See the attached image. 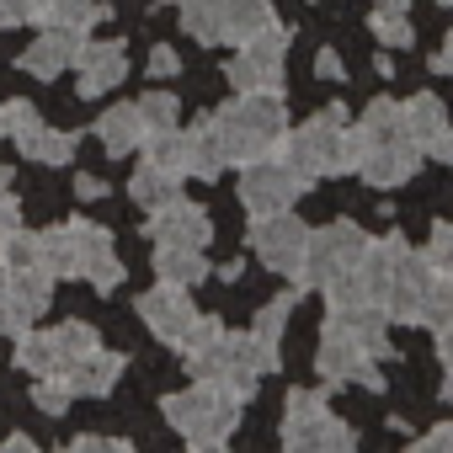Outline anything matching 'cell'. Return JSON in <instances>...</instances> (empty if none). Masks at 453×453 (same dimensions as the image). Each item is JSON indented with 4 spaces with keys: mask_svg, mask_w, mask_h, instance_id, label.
<instances>
[{
    "mask_svg": "<svg viewBox=\"0 0 453 453\" xmlns=\"http://www.w3.org/2000/svg\"><path fill=\"white\" fill-rule=\"evenodd\" d=\"M363 144H389V139H411L405 134V102H389V96H373L363 107V123H357Z\"/></svg>",
    "mask_w": 453,
    "mask_h": 453,
    "instance_id": "cell-25",
    "label": "cell"
},
{
    "mask_svg": "<svg viewBox=\"0 0 453 453\" xmlns=\"http://www.w3.org/2000/svg\"><path fill=\"white\" fill-rule=\"evenodd\" d=\"M379 357L363 352V342L342 326V315H326V331H320V352H315V368L326 384H363V389H384V373L373 368Z\"/></svg>",
    "mask_w": 453,
    "mask_h": 453,
    "instance_id": "cell-7",
    "label": "cell"
},
{
    "mask_svg": "<svg viewBox=\"0 0 453 453\" xmlns=\"http://www.w3.org/2000/svg\"><path fill=\"white\" fill-rule=\"evenodd\" d=\"M432 70H437V75H453V33L442 38V49H437V59H432Z\"/></svg>",
    "mask_w": 453,
    "mask_h": 453,
    "instance_id": "cell-49",
    "label": "cell"
},
{
    "mask_svg": "<svg viewBox=\"0 0 453 453\" xmlns=\"http://www.w3.org/2000/svg\"><path fill=\"white\" fill-rule=\"evenodd\" d=\"M442 368H448V373H442V400L453 405V363H442Z\"/></svg>",
    "mask_w": 453,
    "mask_h": 453,
    "instance_id": "cell-52",
    "label": "cell"
},
{
    "mask_svg": "<svg viewBox=\"0 0 453 453\" xmlns=\"http://www.w3.org/2000/svg\"><path fill=\"white\" fill-rule=\"evenodd\" d=\"M75 197L96 203V197H107V181H102V176H75Z\"/></svg>",
    "mask_w": 453,
    "mask_h": 453,
    "instance_id": "cell-47",
    "label": "cell"
},
{
    "mask_svg": "<svg viewBox=\"0 0 453 453\" xmlns=\"http://www.w3.org/2000/svg\"><path fill=\"white\" fill-rule=\"evenodd\" d=\"M155 278H160V283L197 288V283L208 278V257H203V246H155Z\"/></svg>",
    "mask_w": 453,
    "mask_h": 453,
    "instance_id": "cell-23",
    "label": "cell"
},
{
    "mask_svg": "<svg viewBox=\"0 0 453 453\" xmlns=\"http://www.w3.org/2000/svg\"><path fill=\"white\" fill-rule=\"evenodd\" d=\"M224 139H230V165H251L273 155L288 134V107L283 91H235V102L219 107Z\"/></svg>",
    "mask_w": 453,
    "mask_h": 453,
    "instance_id": "cell-4",
    "label": "cell"
},
{
    "mask_svg": "<svg viewBox=\"0 0 453 453\" xmlns=\"http://www.w3.org/2000/svg\"><path fill=\"white\" fill-rule=\"evenodd\" d=\"M379 6H389V12H405V6H411V0H379Z\"/></svg>",
    "mask_w": 453,
    "mask_h": 453,
    "instance_id": "cell-54",
    "label": "cell"
},
{
    "mask_svg": "<svg viewBox=\"0 0 453 453\" xmlns=\"http://www.w3.org/2000/svg\"><path fill=\"white\" fill-rule=\"evenodd\" d=\"M49 336H54V352H59V368H75L81 357H91V352L102 347V336H96V326H86V320H65V326H54Z\"/></svg>",
    "mask_w": 453,
    "mask_h": 453,
    "instance_id": "cell-30",
    "label": "cell"
},
{
    "mask_svg": "<svg viewBox=\"0 0 453 453\" xmlns=\"http://www.w3.org/2000/svg\"><path fill=\"white\" fill-rule=\"evenodd\" d=\"M49 299H54V273H43V267H27V273H12V283L0 288V336H22V331H33V320L49 310Z\"/></svg>",
    "mask_w": 453,
    "mask_h": 453,
    "instance_id": "cell-11",
    "label": "cell"
},
{
    "mask_svg": "<svg viewBox=\"0 0 453 453\" xmlns=\"http://www.w3.org/2000/svg\"><path fill=\"white\" fill-rule=\"evenodd\" d=\"M357 278L368 288V299L389 315V326H416L421 315V288L432 278L426 257L405 246V235H384V241H368L363 262H357Z\"/></svg>",
    "mask_w": 453,
    "mask_h": 453,
    "instance_id": "cell-1",
    "label": "cell"
},
{
    "mask_svg": "<svg viewBox=\"0 0 453 453\" xmlns=\"http://www.w3.org/2000/svg\"><path fill=\"white\" fill-rule=\"evenodd\" d=\"M12 283V267H6V257H0V288H6Z\"/></svg>",
    "mask_w": 453,
    "mask_h": 453,
    "instance_id": "cell-53",
    "label": "cell"
},
{
    "mask_svg": "<svg viewBox=\"0 0 453 453\" xmlns=\"http://www.w3.org/2000/svg\"><path fill=\"white\" fill-rule=\"evenodd\" d=\"M363 251H368V235L352 219H336V224H326V230H310V246H304V262L294 273V288L310 294V288H326L342 273H357Z\"/></svg>",
    "mask_w": 453,
    "mask_h": 453,
    "instance_id": "cell-5",
    "label": "cell"
},
{
    "mask_svg": "<svg viewBox=\"0 0 453 453\" xmlns=\"http://www.w3.org/2000/svg\"><path fill=\"white\" fill-rule=\"evenodd\" d=\"M12 357H17V368H22V373H33V379L59 373V352H54V336H49V331H22Z\"/></svg>",
    "mask_w": 453,
    "mask_h": 453,
    "instance_id": "cell-31",
    "label": "cell"
},
{
    "mask_svg": "<svg viewBox=\"0 0 453 453\" xmlns=\"http://www.w3.org/2000/svg\"><path fill=\"white\" fill-rule=\"evenodd\" d=\"M176 70H181L176 49H171V43H155V49H150V75H155V81H171Z\"/></svg>",
    "mask_w": 453,
    "mask_h": 453,
    "instance_id": "cell-43",
    "label": "cell"
},
{
    "mask_svg": "<svg viewBox=\"0 0 453 453\" xmlns=\"http://www.w3.org/2000/svg\"><path fill=\"white\" fill-rule=\"evenodd\" d=\"M368 27H373V38H379L384 49H411V43H416V27H411V17H405V12L379 6V12L368 17Z\"/></svg>",
    "mask_w": 453,
    "mask_h": 453,
    "instance_id": "cell-36",
    "label": "cell"
},
{
    "mask_svg": "<svg viewBox=\"0 0 453 453\" xmlns=\"http://www.w3.org/2000/svg\"><path fill=\"white\" fill-rule=\"evenodd\" d=\"M283 59H288V27L278 22L273 33L235 49V59L224 65V81L235 91H283Z\"/></svg>",
    "mask_w": 453,
    "mask_h": 453,
    "instance_id": "cell-9",
    "label": "cell"
},
{
    "mask_svg": "<svg viewBox=\"0 0 453 453\" xmlns=\"http://www.w3.org/2000/svg\"><path fill=\"white\" fill-rule=\"evenodd\" d=\"M230 171V139H224V123L219 112L197 118L187 128V176H203V181H219Z\"/></svg>",
    "mask_w": 453,
    "mask_h": 453,
    "instance_id": "cell-16",
    "label": "cell"
},
{
    "mask_svg": "<svg viewBox=\"0 0 453 453\" xmlns=\"http://www.w3.org/2000/svg\"><path fill=\"white\" fill-rule=\"evenodd\" d=\"M278 27V12H273V0H224V43H251L262 33Z\"/></svg>",
    "mask_w": 453,
    "mask_h": 453,
    "instance_id": "cell-19",
    "label": "cell"
},
{
    "mask_svg": "<svg viewBox=\"0 0 453 453\" xmlns=\"http://www.w3.org/2000/svg\"><path fill=\"white\" fill-rule=\"evenodd\" d=\"M6 448H27V453H33V448H38V442H33V437H27V432H12V437H6V442H0V453H6Z\"/></svg>",
    "mask_w": 453,
    "mask_h": 453,
    "instance_id": "cell-51",
    "label": "cell"
},
{
    "mask_svg": "<svg viewBox=\"0 0 453 453\" xmlns=\"http://www.w3.org/2000/svg\"><path fill=\"white\" fill-rule=\"evenodd\" d=\"M17 224H22V203L12 197V171L0 165V235H12Z\"/></svg>",
    "mask_w": 453,
    "mask_h": 453,
    "instance_id": "cell-42",
    "label": "cell"
},
{
    "mask_svg": "<svg viewBox=\"0 0 453 453\" xmlns=\"http://www.w3.org/2000/svg\"><path fill=\"white\" fill-rule=\"evenodd\" d=\"M442 448H453V421H448V426H432L426 437L411 442V453H442Z\"/></svg>",
    "mask_w": 453,
    "mask_h": 453,
    "instance_id": "cell-44",
    "label": "cell"
},
{
    "mask_svg": "<svg viewBox=\"0 0 453 453\" xmlns=\"http://www.w3.org/2000/svg\"><path fill=\"white\" fill-rule=\"evenodd\" d=\"M331 405H326V395L320 389H288V400H283V448H294L299 453V442H304V432L326 416Z\"/></svg>",
    "mask_w": 453,
    "mask_h": 453,
    "instance_id": "cell-24",
    "label": "cell"
},
{
    "mask_svg": "<svg viewBox=\"0 0 453 453\" xmlns=\"http://www.w3.org/2000/svg\"><path fill=\"white\" fill-rule=\"evenodd\" d=\"M75 400V389H70V379L65 373H43L38 384H33V405L43 411V416H65V405Z\"/></svg>",
    "mask_w": 453,
    "mask_h": 453,
    "instance_id": "cell-38",
    "label": "cell"
},
{
    "mask_svg": "<svg viewBox=\"0 0 453 453\" xmlns=\"http://www.w3.org/2000/svg\"><path fill=\"white\" fill-rule=\"evenodd\" d=\"M437 357H442V363H453V320H448V326H437Z\"/></svg>",
    "mask_w": 453,
    "mask_h": 453,
    "instance_id": "cell-50",
    "label": "cell"
},
{
    "mask_svg": "<svg viewBox=\"0 0 453 453\" xmlns=\"http://www.w3.org/2000/svg\"><path fill=\"white\" fill-rule=\"evenodd\" d=\"M421 155H432V160H442V165H453V128H442V134H437V139H432V144H426Z\"/></svg>",
    "mask_w": 453,
    "mask_h": 453,
    "instance_id": "cell-46",
    "label": "cell"
},
{
    "mask_svg": "<svg viewBox=\"0 0 453 453\" xmlns=\"http://www.w3.org/2000/svg\"><path fill=\"white\" fill-rule=\"evenodd\" d=\"M181 27L203 49H219L224 43V0H181Z\"/></svg>",
    "mask_w": 453,
    "mask_h": 453,
    "instance_id": "cell-27",
    "label": "cell"
},
{
    "mask_svg": "<svg viewBox=\"0 0 453 453\" xmlns=\"http://www.w3.org/2000/svg\"><path fill=\"white\" fill-rule=\"evenodd\" d=\"M81 43H86V38H81V33H70V27H43V38L22 49L17 70H27L33 81H59V75L75 65Z\"/></svg>",
    "mask_w": 453,
    "mask_h": 453,
    "instance_id": "cell-17",
    "label": "cell"
},
{
    "mask_svg": "<svg viewBox=\"0 0 453 453\" xmlns=\"http://www.w3.org/2000/svg\"><path fill=\"white\" fill-rule=\"evenodd\" d=\"M310 187H315V181H310V176H299L278 150H273V155H262V160H251V165H241V203H246V213H251V219L294 208Z\"/></svg>",
    "mask_w": 453,
    "mask_h": 453,
    "instance_id": "cell-6",
    "label": "cell"
},
{
    "mask_svg": "<svg viewBox=\"0 0 453 453\" xmlns=\"http://www.w3.org/2000/svg\"><path fill=\"white\" fill-rule=\"evenodd\" d=\"M442 128H448V107H442L432 91H421V96H411V102H405V134H411V144H416V150H426Z\"/></svg>",
    "mask_w": 453,
    "mask_h": 453,
    "instance_id": "cell-26",
    "label": "cell"
},
{
    "mask_svg": "<svg viewBox=\"0 0 453 453\" xmlns=\"http://www.w3.org/2000/svg\"><path fill=\"white\" fill-rule=\"evenodd\" d=\"M139 320L150 326V336H155V342L181 347L187 326L197 320V304H192V294H187L181 283H155L150 294H139Z\"/></svg>",
    "mask_w": 453,
    "mask_h": 453,
    "instance_id": "cell-12",
    "label": "cell"
},
{
    "mask_svg": "<svg viewBox=\"0 0 453 453\" xmlns=\"http://www.w3.org/2000/svg\"><path fill=\"white\" fill-rule=\"evenodd\" d=\"M96 139H102L107 155H134V150L144 144V118H139V107H134V102L107 107V112L96 118Z\"/></svg>",
    "mask_w": 453,
    "mask_h": 453,
    "instance_id": "cell-20",
    "label": "cell"
},
{
    "mask_svg": "<svg viewBox=\"0 0 453 453\" xmlns=\"http://www.w3.org/2000/svg\"><path fill=\"white\" fill-rule=\"evenodd\" d=\"M17 150H22L27 160H38V165H70V155H75V134L49 128L43 118H33V123L17 134Z\"/></svg>",
    "mask_w": 453,
    "mask_h": 453,
    "instance_id": "cell-22",
    "label": "cell"
},
{
    "mask_svg": "<svg viewBox=\"0 0 453 453\" xmlns=\"http://www.w3.org/2000/svg\"><path fill=\"white\" fill-rule=\"evenodd\" d=\"M49 6H54V0H0V27H27V22L43 27Z\"/></svg>",
    "mask_w": 453,
    "mask_h": 453,
    "instance_id": "cell-40",
    "label": "cell"
},
{
    "mask_svg": "<svg viewBox=\"0 0 453 453\" xmlns=\"http://www.w3.org/2000/svg\"><path fill=\"white\" fill-rule=\"evenodd\" d=\"M315 75H320V81H347L342 54H336V49H320V54H315Z\"/></svg>",
    "mask_w": 453,
    "mask_h": 453,
    "instance_id": "cell-45",
    "label": "cell"
},
{
    "mask_svg": "<svg viewBox=\"0 0 453 453\" xmlns=\"http://www.w3.org/2000/svg\"><path fill=\"white\" fill-rule=\"evenodd\" d=\"M70 448H75V453H91V448H118V453H123L128 442H123V437H91V432H86V437H75Z\"/></svg>",
    "mask_w": 453,
    "mask_h": 453,
    "instance_id": "cell-48",
    "label": "cell"
},
{
    "mask_svg": "<svg viewBox=\"0 0 453 453\" xmlns=\"http://www.w3.org/2000/svg\"><path fill=\"white\" fill-rule=\"evenodd\" d=\"M278 155H283L299 176H310V181H320V176H347V171H357V160H363V134L347 123V107L331 102V107H320L304 128L283 134Z\"/></svg>",
    "mask_w": 453,
    "mask_h": 453,
    "instance_id": "cell-2",
    "label": "cell"
},
{
    "mask_svg": "<svg viewBox=\"0 0 453 453\" xmlns=\"http://www.w3.org/2000/svg\"><path fill=\"white\" fill-rule=\"evenodd\" d=\"M437 6H453V0H437Z\"/></svg>",
    "mask_w": 453,
    "mask_h": 453,
    "instance_id": "cell-55",
    "label": "cell"
},
{
    "mask_svg": "<svg viewBox=\"0 0 453 453\" xmlns=\"http://www.w3.org/2000/svg\"><path fill=\"white\" fill-rule=\"evenodd\" d=\"M421 171V150L411 139H389V144H363V160H357V176L379 192L389 187H405L411 176Z\"/></svg>",
    "mask_w": 453,
    "mask_h": 453,
    "instance_id": "cell-14",
    "label": "cell"
},
{
    "mask_svg": "<svg viewBox=\"0 0 453 453\" xmlns=\"http://www.w3.org/2000/svg\"><path fill=\"white\" fill-rule=\"evenodd\" d=\"M70 278H86L96 294H118L123 283V262H118V246H112V230L91 219H70Z\"/></svg>",
    "mask_w": 453,
    "mask_h": 453,
    "instance_id": "cell-8",
    "label": "cell"
},
{
    "mask_svg": "<svg viewBox=\"0 0 453 453\" xmlns=\"http://www.w3.org/2000/svg\"><path fill=\"white\" fill-rule=\"evenodd\" d=\"M155 165H165V171H176V176H187V134L181 128H165V134H144V144H139Z\"/></svg>",
    "mask_w": 453,
    "mask_h": 453,
    "instance_id": "cell-35",
    "label": "cell"
},
{
    "mask_svg": "<svg viewBox=\"0 0 453 453\" xmlns=\"http://www.w3.org/2000/svg\"><path fill=\"white\" fill-rule=\"evenodd\" d=\"M75 70H81V96L86 102H96V96H107L112 86H123V75H128V49L118 43V38H107V43H81V54H75Z\"/></svg>",
    "mask_w": 453,
    "mask_h": 453,
    "instance_id": "cell-15",
    "label": "cell"
},
{
    "mask_svg": "<svg viewBox=\"0 0 453 453\" xmlns=\"http://www.w3.org/2000/svg\"><path fill=\"white\" fill-rule=\"evenodd\" d=\"M123 352H107V347H96L91 357H81L75 368H59L65 379H70V389H75V400L81 395H91V400H102V395H112L118 389V379H123Z\"/></svg>",
    "mask_w": 453,
    "mask_h": 453,
    "instance_id": "cell-18",
    "label": "cell"
},
{
    "mask_svg": "<svg viewBox=\"0 0 453 453\" xmlns=\"http://www.w3.org/2000/svg\"><path fill=\"white\" fill-rule=\"evenodd\" d=\"M294 299H299V288H288V294H278V299H267V304L257 310L251 336H257L262 347H278V342H283V326H288V315H294Z\"/></svg>",
    "mask_w": 453,
    "mask_h": 453,
    "instance_id": "cell-33",
    "label": "cell"
},
{
    "mask_svg": "<svg viewBox=\"0 0 453 453\" xmlns=\"http://www.w3.org/2000/svg\"><path fill=\"white\" fill-rule=\"evenodd\" d=\"M347 448H357V426L342 421L336 411H326V416L304 432V442H299V453H347Z\"/></svg>",
    "mask_w": 453,
    "mask_h": 453,
    "instance_id": "cell-28",
    "label": "cell"
},
{
    "mask_svg": "<svg viewBox=\"0 0 453 453\" xmlns=\"http://www.w3.org/2000/svg\"><path fill=\"white\" fill-rule=\"evenodd\" d=\"M33 118H38V107L27 96H6V102H0V139H17Z\"/></svg>",
    "mask_w": 453,
    "mask_h": 453,
    "instance_id": "cell-41",
    "label": "cell"
},
{
    "mask_svg": "<svg viewBox=\"0 0 453 453\" xmlns=\"http://www.w3.org/2000/svg\"><path fill=\"white\" fill-rule=\"evenodd\" d=\"M421 257H426V267H432V273H453V224H448V219H442V224H432V235H426Z\"/></svg>",
    "mask_w": 453,
    "mask_h": 453,
    "instance_id": "cell-39",
    "label": "cell"
},
{
    "mask_svg": "<svg viewBox=\"0 0 453 453\" xmlns=\"http://www.w3.org/2000/svg\"><path fill=\"white\" fill-rule=\"evenodd\" d=\"M304 246H310V230L294 219V208L251 219V251L262 257V267H273V273L294 278V273H299V262H304Z\"/></svg>",
    "mask_w": 453,
    "mask_h": 453,
    "instance_id": "cell-10",
    "label": "cell"
},
{
    "mask_svg": "<svg viewBox=\"0 0 453 453\" xmlns=\"http://www.w3.org/2000/svg\"><path fill=\"white\" fill-rule=\"evenodd\" d=\"M241 405L246 395L219 384V379H192V389L181 395H165V421L192 442V448H224L230 442V432L241 426Z\"/></svg>",
    "mask_w": 453,
    "mask_h": 453,
    "instance_id": "cell-3",
    "label": "cell"
},
{
    "mask_svg": "<svg viewBox=\"0 0 453 453\" xmlns=\"http://www.w3.org/2000/svg\"><path fill=\"white\" fill-rule=\"evenodd\" d=\"M144 235H150L155 246H208V241H213V219H208V208H197V203H187V197H171L165 208L150 213Z\"/></svg>",
    "mask_w": 453,
    "mask_h": 453,
    "instance_id": "cell-13",
    "label": "cell"
},
{
    "mask_svg": "<svg viewBox=\"0 0 453 453\" xmlns=\"http://www.w3.org/2000/svg\"><path fill=\"white\" fill-rule=\"evenodd\" d=\"M0 257H6V267L12 273H27V267H43V235H33V230H17L12 235H0ZM49 273V267H43Z\"/></svg>",
    "mask_w": 453,
    "mask_h": 453,
    "instance_id": "cell-34",
    "label": "cell"
},
{
    "mask_svg": "<svg viewBox=\"0 0 453 453\" xmlns=\"http://www.w3.org/2000/svg\"><path fill=\"white\" fill-rule=\"evenodd\" d=\"M181 181L187 176H176V171H165V165H155L150 155L134 165V181H128V197L144 208V213H155V208H165L171 197H181Z\"/></svg>",
    "mask_w": 453,
    "mask_h": 453,
    "instance_id": "cell-21",
    "label": "cell"
},
{
    "mask_svg": "<svg viewBox=\"0 0 453 453\" xmlns=\"http://www.w3.org/2000/svg\"><path fill=\"white\" fill-rule=\"evenodd\" d=\"M134 107H139V118H144V134H165V128H176V112H181L171 91H144Z\"/></svg>",
    "mask_w": 453,
    "mask_h": 453,
    "instance_id": "cell-37",
    "label": "cell"
},
{
    "mask_svg": "<svg viewBox=\"0 0 453 453\" xmlns=\"http://www.w3.org/2000/svg\"><path fill=\"white\" fill-rule=\"evenodd\" d=\"M112 12L102 6V0H54L49 6V17H43V27H70V33H91L96 22H107Z\"/></svg>",
    "mask_w": 453,
    "mask_h": 453,
    "instance_id": "cell-29",
    "label": "cell"
},
{
    "mask_svg": "<svg viewBox=\"0 0 453 453\" xmlns=\"http://www.w3.org/2000/svg\"><path fill=\"white\" fill-rule=\"evenodd\" d=\"M453 320V273H432L421 288V315L416 326H448Z\"/></svg>",
    "mask_w": 453,
    "mask_h": 453,
    "instance_id": "cell-32",
    "label": "cell"
}]
</instances>
